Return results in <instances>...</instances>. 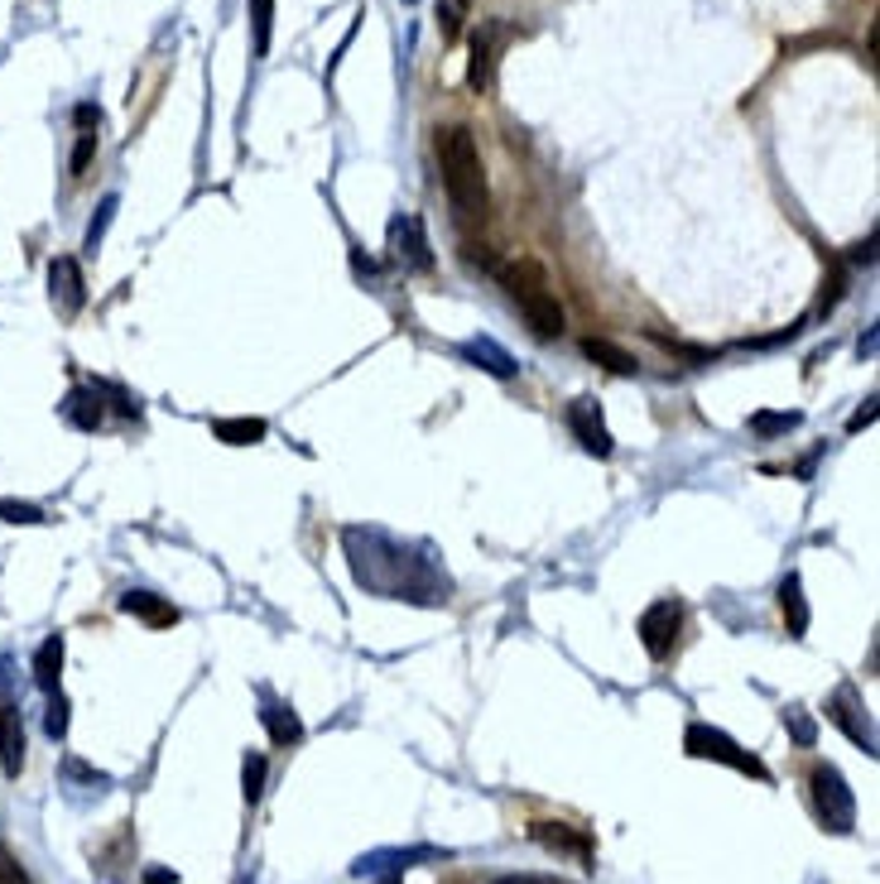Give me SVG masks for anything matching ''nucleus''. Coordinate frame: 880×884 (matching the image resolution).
<instances>
[{
	"label": "nucleus",
	"instance_id": "nucleus-1",
	"mask_svg": "<svg viewBox=\"0 0 880 884\" xmlns=\"http://www.w3.org/2000/svg\"><path fill=\"white\" fill-rule=\"evenodd\" d=\"M496 280H501L506 294L515 298V308L524 313V323H530L534 337H544V341L563 337L568 313H563V303H558L540 260H510V265H496Z\"/></svg>",
	"mask_w": 880,
	"mask_h": 884
},
{
	"label": "nucleus",
	"instance_id": "nucleus-2",
	"mask_svg": "<svg viewBox=\"0 0 880 884\" xmlns=\"http://www.w3.org/2000/svg\"><path fill=\"white\" fill-rule=\"evenodd\" d=\"M438 164H443V188H448L453 207L463 217H481L486 212V168H481V150L471 140L467 125H443L438 130Z\"/></svg>",
	"mask_w": 880,
	"mask_h": 884
},
{
	"label": "nucleus",
	"instance_id": "nucleus-3",
	"mask_svg": "<svg viewBox=\"0 0 880 884\" xmlns=\"http://www.w3.org/2000/svg\"><path fill=\"white\" fill-rule=\"evenodd\" d=\"M683 750H688L693 760H717V764H727V770H737V774L770 778V770H765V764H760V755H751V750H741V745L731 741L727 731H717V725H707V721H693L688 731H683Z\"/></svg>",
	"mask_w": 880,
	"mask_h": 884
},
{
	"label": "nucleus",
	"instance_id": "nucleus-4",
	"mask_svg": "<svg viewBox=\"0 0 880 884\" xmlns=\"http://www.w3.org/2000/svg\"><path fill=\"white\" fill-rule=\"evenodd\" d=\"M808 794H813V808H818L827 831H851L857 827V798H851V788H847V778H843L837 764H813Z\"/></svg>",
	"mask_w": 880,
	"mask_h": 884
},
{
	"label": "nucleus",
	"instance_id": "nucleus-5",
	"mask_svg": "<svg viewBox=\"0 0 880 884\" xmlns=\"http://www.w3.org/2000/svg\"><path fill=\"white\" fill-rule=\"evenodd\" d=\"M678 630H683V605L678 601H654V605H645V615H640V644H645L650 658L674 654Z\"/></svg>",
	"mask_w": 880,
	"mask_h": 884
},
{
	"label": "nucleus",
	"instance_id": "nucleus-6",
	"mask_svg": "<svg viewBox=\"0 0 880 884\" xmlns=\"http://www.w3.org/2000/svg\"><path fill=\"white\" fill-rule=\"evenodd\" d=\"M48 298H54V308L63 318H77L87 303V284H83V270H77L73 255H58L54 265H48Z\"/></svg>",
	"mask_w": 880,
	"mask_h": 884
},
{
	"label": "nucleus",
	"instance_id": "nucleus-7",
	"mask_svg": "<svg viewBox=\"0 0 880 884\" xmlns=\"http://www.w3.org/2000/svg\"><path fill=\"white\" fill-rule=\"evenodd\" d=\"M390 245H395L404 270H419V274L433 270V250H428V236H424V221L419 217H400L395 227H390Z\"/></svg>",
	"mask_w": 880,
	"mask_h": 884
},
{
	"label": "nucleus",
	"instance_id": "nucleus-8",
	"mask_svg": "<svg viewBox=\"0 0 880 884\" xmlns=\"http://www.w3.org/2000/svg\"><path fill=\"white\" fill-rule=\"evenodd\" d=\"M568 428L593 457H611V433H607V424H601L597 400H573L568 404Z\"/></svg>",
	"mask_w": 880,
	"mask_h": 884
},
{
	"label": "nucleus",
	"instance_id": "nucleus-9",
	"mask_svg": "<svg viewBox=\"0 0 880 884\" xmlns=\"http://www.w3.org/2000/svg\"><path fill=\"white\" fill-rule=\"evenodd\" d=\"M827 721H837L851 741L866 745V755H876V731H871V721H866V711H861V702H857V692L851 688H843L833 702H827Z\"/></svg>",
	"mask_w": 880,
	"mask_h": 884
},
{
	"label": "nucleus",
	"instance_id": "nucleus-10",
	"mask_svg": "<svg viewBox=\"0 0 880 884\" xmlns=\"http://www.w3.org/2000/svg\"><path fill=\"white\" fill-rule=\"evenodd\" d=\"M121 611L135 615V620H144V625H154V630L178 625V605H169L164 597H154V591H126V597H121Z\"/></svg>",
	"mask_w": 880,
	"mask_h": 884
},
{
	"label": "nucleus",
	"instance_id": "nucleus-11",
	"mask_svg": "<svg viewBox=\"0 0 880 884\" xmlns=\"http://www.w3.org/2000/svg\"><path fill=\"white\" fill-rule=\"evenodd\" d=\"M0 770L10 778H20L24 770V725L15 707H0Z\"/></svg>",
	"mask_w": 880,
	"mask_h": 884
},
{
	"label": "nucleus",
	"instance_id": "nucleus-12",
	"mask_svg": "<svg viewBox=\"0 0 880 884\" xmlns=\"http://www.w3.org/2000/svg\"><path fill=\"white\" fill-rule=\"evenodd\" d=\"M463 356H467V361H477L481 371H491L496 380H510V375H515V356H510L506 347H496L491 337H471V341H463Z\"/></svg>",
	"mask_w": 880,
	"mask_h": 884
},
{
	"label": "nucleus",
	"instance_id": "nucleus-13",
	"mask_svg": "<svg viewBox=\"0 0 880 884\" xmlns=\"http://www.w3.org/2000/svg\"><path fill=\"white\" fill-rule=\"evenodd\" d=\"M534 841H544L548 851H568V855H577L583 865H593V841L577 837V831L563 827V822H534Z\"/></svg>",
	"mask_w": 880,
	"mask_h": 884
},
{
	"label": "nucleus",
	"instance_id": "nucleus-14",
	"mask_svg": "<svg viewBox=\"0 0 880 884\" xmlns=\"http://www.w3.org/2000/svg\"><path fill=\"white\" fill-rule=\"evenodd\" d=\"M780 611H784V625H790L794 640L808 635V601H804V582H798V572H790L780 582Z\"/></svg>",
	"mask_w": 880,
	"mask_h": 884
},
{
	"label": "nucleus",
	"instance_id": "nucleus-15",
	"mask_svg": "<svg viewBox=\"0 0 880 884\" xmlns=\"http://www.w3.org/2000/svg\"><path fill=\"white\" fill-rule=\"evenodd\" d=\"M583 356H587V361H597V365H607L611 375H635L640 371L635 356H630L626 347H616V341H607V337H587L583 341Z\"/></svg>",
	"mask_w": 880,
	"mask_h": 884
},
{
	"label": "nucleus",
	"instance_id": "nucleus-16",
	"mask_svg": "<svg viewBox=\"0 0 880 884\" xmlns=\"http://www.w3.org/2000/svg\"><path fill=\"white\" fill-rule=\"evenodd\" d=\"M491 63H496V34L491 30H477V34H471V63H467V87L471 91L491 87Z\"/></svg>",
	"mask_w": 880,
	"mask_h": 884
},
{
	"label": "nucleus",
	"instance_id": "nucleus-17",
	"mask_svg": "<svg viewBox=\"0 0 880 884\" xmlns=\"http://www.w3.org/2000/svg\"><path fill=\"white\" fill-rule=\"evenodd\" d=\"M63 635H48L44 644H39V654H34V683L44 692H58V683H63Z\"/></svg>",
	"mask_w": 880,
	"mask_h": 884
},
{
	"label": "nucleus",
	"instance_id": "nucleus-18",
	"mask_svg": "<svg viewBox=\"0 0 880 884\" xmlns=\"http://www.w3.org/2000/svg\"><path fill=\"white\" fill-rule=\"evenodd\" d=\"M213 433L231 447H256V443H265L270 428H265V418H217Z\"/></svg>",
	"mask_w": 880,
	"mask_h": 884
},
{
	"label": "nucleus",
	"instance_id": "nucleus-19",
	"mask_svg": "<svg viewBox=\"0 0 880 884\" xmlns=\"http://www.w3.org/2000/svg\"><path fill=\"white\" fill-rule=\"evenodd\" d=\"M260 717H265V731H270L274 745H298L304 741V721H298L294 707H265Z\"/></svg>",
	"mask_w": 880,
	"mask_h": 884
},
{
	"label": "nucleus",
	"instance_id": "nucleus-20",
	"mask_svg": "<svg viewBox=\"0 0 880 884\" xmlns=\"http://www.w3.org/2000/svg\"><path fill=\"white\" fill-rule=\"evenodd\" d=\"M246 6H251V48L256 58H265L274 34V0H246Z\"/></svg>",
	"mask_w": 880,
	"mask_h": 884
},
{
	"label": "nucleus",
	"instance_id": "nucleus-21",
	"mask_svg": "<svg viewBox=\"0 0 880 884\" xmlns=\"http://www.w3.org/2000/svg\"><path fill=\"white\" fill-rule=\"evenodd\" d=\"M63 414H68L77 428H97V424H101V404L91 400V394H83V390H77V394H68V404H63Z\"/></svg>",
	"mask_w": 880,
	"mask_h": 884
},
{
	"label": "nucleus",
	"instance_id": "nucleus-22",
	"mask_svg": "<svg viewBox=\"0 0 880 884\" xmlns=\"http://www.w3.org/2000/svg\"><path fill=\"white\" fill-rule=\"evenodd\" d=\"M241 794H246V803H260V794H265V755H246V764H241Z\"/></svg>",
	"mask_w": 880,
	"mask_h": 884
},
{
	"label": "nucleus",
	"instance_id": "nucleus-23",
	"mask_svg": "<svg viewBox=\"0 0 880 884\" xmlns=\"http://www.w3.org/2000/svg\"><path fill=\"white\" fill-rule=\"evenodd\" d=\"M116 207H121V197H101L97 217H91V227H87V245H83V250H91V255H97V245H101V236H107V227H111Z\"/></svg>",
	"mask_w": 880,
	"mask_h": 884
},
{
	"label": "nucleus",
	"instance_id": "nucleus-24",
	"mask_svg": "<svg viewBox=\"0 0 880 884\" xmlns=\"http://www.w3.org/2000/svg\"><path fill=\"white\" fill-rule=\"evenodd\" d=\"M0 520L6 524H44V510L30 500H0Z\"/></svg>",
	"mask_w": 880,
	"mask_h": 884
},
{
	"label": "nucleus",
	"instance_id": "nucleus-25",
	"mask_svg": "<svg viewBox=\"0 0 880 884\" xmlns=\"http://www.w3.org/2000/svg\"><path fill=\"white\" fill-rule=\"evenodd\" d=\"M790 428H798V414H751V433H760V438H774V433Z\"/></svg>",
	"mask_w": 880,
	"mask_h": 884
},
{
	"label": "nucleus",
	"instance_id": "nucleus-26",
	"mask_svg": "<svg viewBox=\"0 0 880 884\" xmlns=\"http://www.w3.org/2000/svg\"><path fill=\"white\" fill-rule=\"evenodd\" d=\"M91 154H97V130H77V150H73V160H68L73 178H83V174H87Z\"/></svg>",
	"mask_w": 880,
	"mask_h": 884
},
{
	"label": "nucleus",
	"instance_id": "nucleus-27",
	"mask_svg": "<svg viewBox=\"0 0 880 884\" xmlns=\"http://www.w3.org/2000/svg\"><path fill=\"white\" fill-rule=\"evenodd\" d=\"M48 697H54V702H48L44 731L54 735V741H63V735H68V697H63V692H48Z\"/></svg>",
	"mask_w": 880,
	"mask_h": 884
},
{
	"label": "nucleus",
	"instance_id": "nucleus-28",
	"mask_svg": "<svg viewBox=\"0 0 880 884\" xmlns=\"http://www.w3.org/2000/svg\"><path fill=\"white\" fill-rule=\"evenodd\" d=\"M0 884H30V875H24V865L10 855L6 847H0Z\"/></svg>",
	"mask_w": 880,
	"mask_h": 884
},
{
	"label": "nucleus",
	"instance_id": "nucleus-29",
	"mask_svg": "<svg viewBox=\"0 0 880 884\" xmlns=\"http://www.w3.org/2000/svg\"><path fill=\"white\" fill-rule=\"evenodd\" d=\"M784 725H790V731L798 735V745H813V721H808L798 707H794V711H784Z\"/></svg>",
	"mask_w": 880,
	"mask_h": 884
},
{
	"label": "nucleus",
	"instance_id": "nucleus-30",
	"mask_svg": "<svg viewBox=\"0 0 880 884\" xmlns=\"http://www.w3.org/2000/svg\"><path fill=\"white\" fill-rule=\"evenodd\" d=\"M73 121H77V130H91V125H101V111L91 107V101H83V107L73 111Z\"/></svg>",
	"mask_w": 880,
	"mask_h": 884
},
{
	"label": "nucleus",
	"instance_id": "nucleus-31",
	"mask_svg": "<svg viewBox=\"0 0 880 884\" xmlns=\"http://www.w3.org/2000/svg\"><path fill=\"white\" fill-rule=\"evenodd\" d=\"M438 30H443V39H457V15L443 6H438Z\"/></svg>",
	"mask_w": 880,
	"mask_h": 884
},
{
	"label": "nucleus",
	"instance_id": "nucleus-32",
	"mask_svg": "<svg viewBox=\"0 0 880 884\" xmlns=\"http://www.w3.org/2000/svg\"><path fill=\"white\" fill-rule=\"evenodd\" d=\"M144 884H178V875H174V870H144Z\"/></svg>",
	"mask_w": 880,
	"mask_h": 884
},
{
	"label": "nucleus",
	"instance_id": "nucleus-33",
	"mask_svg": "<svg viewBox=\"0 0 880 884\" xmlns=\"http://www.w3.org/2000/svg\"><path fill=\"white\" fill-rule=\"evenodd\" d=\"M871 418H876V400H866V408H861L857 418H851V433H861L866 424H871Z\"/></svg>",
	"mask_w": 880,
	"mask_h": 884
},
{
	"label": "nucleus",
	"instance_id": "nucleus-34",
	"mask_svg": "<svg viewBox=\"0 0 880 884\" xmlns=\"http://www.w3.org/2000/svg\"><path fill=\"white\" fill-rule=\"evenodd\" d=\"M496 884H558V880H530V875H515V880H496Z\"/></svg>",
	"mask_w": 880,
	"mask_h": 884
},
{
	"label": "nucleus",
	"instance_id": "nucleus-35",
	"mask_svg": "<svg viewBox=\"0 0 880 884\" xmlns=\"http://www.w3.org/2000/svg\"><path fill=\"white\" fill-rule=\"evenodd\" d=\"M457 6H471V0H457Z\"/></svg>",
	"mask_w": 880,
	"mask_h": 884
},
{
	"label": "nucleus",
	"instance_id": "nucleus-36",
	"mask_svg": "<svg viewBox=\"0 0 880 884\" xmlns=\"http://www.w3.org/2000/svg\"><path fill=\"white\" fill-rule=\"evenodd\" d=\"M404 6H414V0H404Z\"/></svg>",
	"mask_w": 880,
	"mask_h": 884
}]
</instances>
